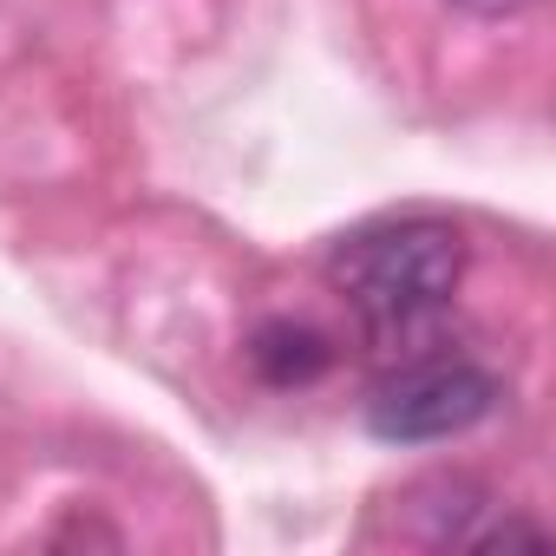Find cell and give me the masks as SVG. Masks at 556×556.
<instances>
[{
  "label": "cell",
  "mask_w": 556,
  "mask_h": 556,
  "mask_svg": "<svg viewBox=\"0 0 556 556\" xmlns=\"http://www.w3.org/2000/svg\"><path fill=\"white\" fill-rule=\"evenodd\" d=\"M471 242L445 216H387L334 242L328 282L367 328V341H419L458 295Z\"/></svg>",
  "instance_id": "obj_1"
},
{
  "label": "cell",
  "mask_w": 556,
  "mask_h": 556,
  "mask_svg": "<svg viewBox=\"0 0 556 556\" xmlns=\"http://www.w3.org/2000/svg\"><path fill=\"white\" fill-rule=\"evenodd\" d=\"M249 367L268 380V387H308L334 367V341L315 334L308 321H262L255 341H249Z\"/></svg>",
  "instance_id": "obj_3"
},
{
  "label": "cell",
  "mask_w": 556,
  "mask_h": 556,
  "mask_svg": "<svg viewBox=\"0 0 556 556\" xmlns=\"http://www.w3.org/2000/svg\"><path fill=\"white\" fill-rule=\"evenodd\" d=\"M452 8H465V14H478V21H510V14L536 8V0H452Z\"/></svg>",
  "instance_id": "obj_4"
},
{
  "label": "cell",
  "mask_w": 556,
  "mask_h": 556,
  "mask_svg": "<svg viewBox=\"0 0 556 556\" xmlns=\"http://www.w3.org/2000/svg\"><path fill=\"white\" fill-rule=\"evenodd\" d=\"M497 400H504L497 374L471 361H413L367 393V432L387 445H439L491 419Z\"/></svg>",
  "instance_id": "obj_2"
}]
</instances>
